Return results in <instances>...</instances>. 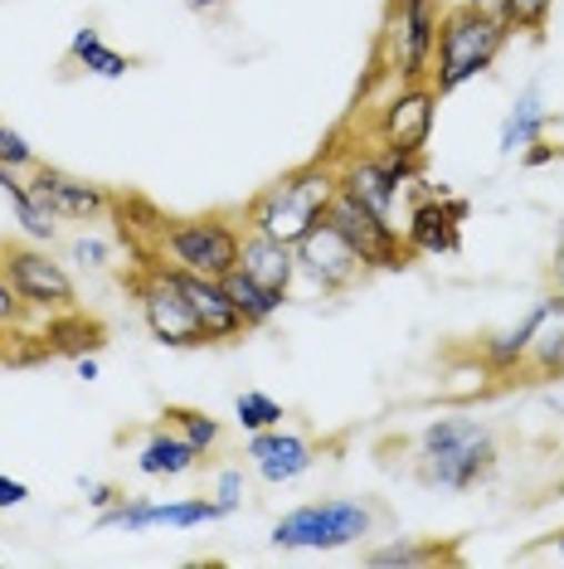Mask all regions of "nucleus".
Returning <instances> with one entry per match:
<instances>
[{"instance_id": "obj_1", "label": "nucleus", "mask_w": 564, "mask_h": 569, "mask_svg": "<svg viewBox=\"0 0 564 569\" xmlns=\"http://www.w3.org/2000/svg\"><path fill=\"white\" fill-rule=\"evenodd\" d=\"M336 200V151H322L312 157L298 171L278 176L273 186H263L259 196L243 200V229L253 234H268V239H282V243H298L306 229H316Z\"/></svg>"}, {"instance_id": "obj_2", "label": "nucleus", "mask_w": 564, "mask_h": 569, "mask_svg": "<svg viewBox=\"0 0 564 569\" xmlns=\"http://www.w3.org/2000/svg\"><path fill=\"white\" fill-rule=\"evenodd\" d=\"M502 452H496V433L482 419H429L414 438V458L409 472L423 487H443V491H472L496 472Z\"/></svg>"}, {"instance_id": "obj_3", "label": "nucleus", "mask_w": 564, "mask_h": 569, "mask_svg": "<svg viewBox=\"0 0 564 569\" xmlns=\"http://www.w3.org/2000/svg\"><path fill=\"white\" fill-rule=\"evenodd\" d=\"M511 44V30L506 20L496 16H482L472 6H443V20H439V49H433V93L439 98H453L457 88H467L472 79L492 73V63L502 59V49Z\"/></svg>"}, {"instance_id": "obj_4", "label": "nucleus", "mask_w": 564, "mask_h": 569, "mask_svg": "<svg viewBox=\"0 0 564 569\" xmlns=\"http://www.w3.org/2000/svg\"><path fill=\"white\" fill-rule=\"evenodd\" d=\"M447 0H390L375 40V79L390 83H429L433 49H439V20Z\"/></svg>"}, {"instance_id": "obj_5", "label": "nucleus", "mask_w": 564, "mask_h": 569, "mask_svg": "<svg viewBox=\"0 0 564 569\" xmlns=\"http://www.w3.org/2000/svg\"><path fill=\"white\" fill-rule=\"evenodd\" d=\"M239 243H243V219L239 214H190V219H165L151 239V253L171 268L200 278H224L239 268Z\"/></svg>"}, {"instance_id": "obj_6", "label": "nucleus", "mask_w": 564, "mask_h": 569, "mask_svg": "<svg viewBox=\"0 0 564 569\" xmlns=\"http://www.w3.org/2000/svg\"><path fill=\"white\" fill-rule=\"evenodd\" d=\"M127 288H132V297H137L141 321H147L151 341L171 346V351H200V346H210V336H204V321L195 317L190 297L181 292V282H175V268L161 263L151 249L137 258Z\"/></svg>"}, {"instance_id": "obj_7", "label": "nucleus", "mask_w": 564, "mask_h": 569, "mask_svg": "<svg viewBox=\"0 0 564 569\" xmlns=\"http://www.w3.org/2000/svg\"><path fill=\"white\" fill-rule=\"evenodd\" d=\"M380 507H370L365 497H322L292 507L282 521L273 526V546L278 550H345L361 546L370 530L380 526Z\"/></svg>"}, {"instance_id": "obj_8", "label": "nucleus", "mask_w": 564, "mask_h": 569, "mask_svg": "<svg viewBox=\"0 0 564 569\" xmlns=\"http://www.w3.org/2000/svg\"><path fill=\"white\" fill-rule=\"evenodd\" d=\"M0 273L10 278V288L20 292V302L30 307L34 317L49 312H69L79 307V288H73V273L49 253V243H0Z\"/></svg>"}, {"instance_id": "obj_9", "label": "nucleus", "mask_w": 564, "mask_h": 569, "mask_svg": "<svg viewBox=\"0 0 564 569\" xmlns=\"http://www.w3.org/2000/svg\"><path fill=\"white\" fill-rule=\"evenodd\" d=\"M433 122H439V93H433V83H390V98L375 102V112L365 118V137H370V147L423 157L433 141Z\"/></svg>"}, {"instance_id": "obj_10", "label": "nucleus", "mask_w": 564, "mask_h": 569, "mask_svg": "<svg viewBox=\"0 0 564 569\" xmlns=\"http://www.w3.org/2000/svg\"><path fill=\"white\" fill-rule=\"evenodd\" d=\"M326 224L365 258L370 273H404V268H414V249L404 243V229L390 224V219H380V214H370L365 204L345 200L341 190L326 210Z\"/></svg>"}, {"instance_id": "obj_11", "label": "nucleus", "mask_w": 564, "mask_h": 569, "mask_svg": "<svg viewBox=\"0 0 564 569\" xmlns=\"http://www.w3.org/2000/svg\"><path fill=\"white\" fill-rule=\"evenodd\" d=\"M298 249V282H306L312 292H322V297H341V292H351L355 282H361L370 268H365V258L345 243L336 229L326 224H316V229H306V234L292 243Z\"/></svg>"}, {"instance_id": "obj_12", "label": "nucleus", "mask_w": 564, "mask_h": 569, "mask_svg": "<svg viewBox=\"0 0 564 569\" xmlns=\"http://www.w3.org/2000/svg\"><path fill=\"white\" fill-rule=\"evenodd\" d=\"M224 507L214 497H181V501H151V497H122L118 507L98 511L102 530H127V536H141L151 526H175V530H195L210 521H224Z\"/></svg>"}, {"instance_id": "obj_13", "label": "nucleus", "mask_w": 564, "mask_h": 569, "mask_svg": "<svg viewBox=\"0 0 564 569\" xmlns=\"http://www.w3.org/2000/svg\"><path fill=\"white\" fill-rule=\"evenodd\" d=\"M24 180H30L34 200H40L54 219H63V224H98V219L112 214V190H102L73 171H59V166L40 161Z\"/></svg>"}, {"instance_id": "obj_14", "label": "nucleus", "mask_w": 564, "mask_h": 569, "mask_svg": "<svg viewBox=\"0 0 564 569\" xmlns=\"http://www.w3.org/2000/svg\"><path fill=\"white\" fill-rule=\"evenodd\" d=\"M243 458H249V472L263 477L268 487H292L298 477H306L322 458L316 438H306L298 429H263V433H249L243 443Z\"/></svg>"}, {"instance_id": "obj_15", "label": "nucleus", "mask_w": 564, "mask_h": 569, "mask_svg": "<svg viewBox=\"0 0 564 569\" xmlns=\"http://www.w3.org/2000/svg\"><path fill=\"white\" fill-rule=\"evenodd\" d=\"M336 151V190L345 200L365 204L370 214L390 219L394 224V204H400V186L390 180V171L380 166V151L375 147H341V137L331 141Z\"/></svg>"}, {"instance_id": "obj_16", "label": "nucleus", "mask_w": 564, "mask_h": 569, "mask_svg": "<svg viewBox=\"0 0 564 569\" xmlns=\"http://www.w3.org/2000/svg\"><path fill=\"white\" fill-rule=\"evenodd\" d=\"M564 317V292H550L541 297V302L525 312L516 327H506V331H496V336H486V341L477 346V356H482V366L496 375V380H511V375H521L525 370V356H531V341H535V331L545 327V321H555Z\"/></svg>"}, {"instance_id": "obj_17", "label": "nucleus", "mask_w": 564, "mask_h": 569, "mask_svg": "<svg viewBox=\"0 0 564 569\" xmlns=\"http://www.w3.org/2000/svg\"><path fill=\"white\" fill-rule=\"evenodd\" d=\"M175 282H181V292L190 297L195 317L204 321V336H210V346L243 341L249 321H243V317H239V307L229 302V292H224V282H220V278H200V273H185V268H175Z\"/></svg>"}, {"instance_id": "obj_18", "label": "nucleus", "mask_w": 564, "mask_h": 569, "mask_svg": "<svg viewBox=\"0 0 564 569\" xmlns=\"http://www.w3.org/2000/svg\"><path fill=\"white\" fill-rule=\"evenodd\" d=\"M404 243L414 249V258H443V253H463V224L443 210L439 196L409 204L404 219Z\"/></svg>"}, {"instance_id": "obj_19", "label": "nucleus", "mask_w": 564, "mask_h": 569, "mask_svg": "<svg viewBox=\"0 0 564 569\" xmlns=\"http://www.w3.org/2000/svg\"><path fill=\"white\" fill-rule=\"evenodd\" d=\"M239 268L249 273L253 282H263V288H273L288 297L298 288V249L282 239H268V234H253V229H243V243H239Z\"/></svg>"}, {"instance_id": "obj_20", "label": "nucleus", "mask_w": 564, "mask_h": 569, "mask_svg": "<svg viewBox=\"0 0 564 569\" xmlns=\"http://www.w3.org/2000/svg\"><path fill=\"white\" fill-rule=\"evenodd\" d=\"M40 346H44V356H63V360L98 356L102 346H108V327H102L98 317H88L83 307L49 312V317H40Z\"/></svg>"}, {"instance_id": "obj_21", "label": "nucleus", "mask_w": 564, "mask_h": 569, "mask_svg": "<svg viewBox=\"0 0 564 569\" xmlns=\"http://www.w3.org/2000/svg\"><path fill=\"white\" fill-rule=\"evenodd\" d=\"M550 122H555V112L545 108L541 83L521 88L516 102H511L506 118H502V137H496V151H502V157H521V151L531 147L535 137H545V132H550Z\"/></svg>"}, {"instance_id": "obj_22", "label": "nucleus", "mask_w": 564, "mask_h": 569, "mask_svg": "<svg viewBox=\"0 0 564 569\" xmlns=\"http://www.w3.org/2000/svg\"><path fill=\"white\" fill-rule=\"evenodd\" d=\"M200 458L204 452L195 443H185V438L165 423V429H157L137 448V472L141 477H185V472L200 468Z\"/></svg>"}, {"instance_id": "obj_23", "label": "nucleus", "mask_w": 564, "mask_h": 569, "mask_svg": "<svg viewBox=\"0 0 564 569\" xmlns=\"http://www.w3.org/2000/svg\"><path fill=\"white\" fill-rule=\"evenodd\" d=\"M0 196L10 200V210H16V224H20L24 239H34V243H54L59 239V219L34 200L30 180H24L20 171H10V166H0Z\"/></svg>"}, {"instance_id": "obj_24", "label": "nucleus", "mask_w": 564, "mask_h": 569, "mask_svg": "<svg viewBox=\"0 0 564 569\" xmlns=\"http://www.w3.org/2000/svg\"><path fill=\"white\" fill-rule=\"evenodd\" d=\"M220 282H224L229 302H234V307H239V317H243V321H249V331H259V327H268V321H273V317L282 312V302H288V297H282V292H273V288H263V282H253L249 273H243V268H234V273H224Z\"/></svg>"}, {"instance_id": "obj_25", "label": "nucleus", "mask_w": 564, "mask_h": 569, "mask_svg": "<svg viewBox=\"0 0 564 569\" xmlns=\"http://www.w3.org/2000/svg\"><path fill=\"white\" fill-rule=\"evenodd\" d=\"M69 59L79 63L83 73H93V79H127V73H132V54L112 49V44L93 30V24H83V30L69 40Z\"/></svg>"}, {"instance_id": "obj_26", "label": "nucleus", "mask_w": 564, "mask_h": 569, "mask_svg": "<svg viewBox=\"0 0 564 569\" xmlns=\"http://www.w3.org/2000/svg\"><path fill=\"white\" fill-rule=\"evenodd\" d=\"M457 550L439 546V540H390V546H375L365 550V565L370 569H419V565H439V560H453Z\"/></svg>"}, {"instance_id": "obj_27", "label": "nucleus", "mask_w": 564, "mask_h": 569, "mask_svg": "<svg viewBox=\"0 0 564 569\" xmlns=\"http://www.w3.org/2000/svg\"><path fill=\"white\" fill-rule=\"evenodd\" d=\"M525 380H564V317L545 321L531 341V356H525Z\"/></svg>"}, {"instance_id": "obj_28", "label": "nucleus", "mask_w": 564, "mask_h": 569, "mask_svg": "<svg viewBox=\"0 0 564 569\" xmlns=\"http://www.w3.org/2000/svg\"><path fill=\"white\" fill-rule=\"evenodd\" d=\"M161 419L171 423V429L181 433L185 443H195V448L204 452V458H210V452L224 443V423L214 419V413H204V409H190V405H171V409L161 413Z\"/></svg>"}, {"instance_id": "obj_29", "label": "nucleus", "mask_w": 564, "mask_h": 569, "mask_svg": "<svg viewBox=\"0 0 564 569\" xmlns=\"http://www.w3.org/2000/svg\"><path fill=\"white\" fill-rule=\"evenodd\" d=\"M234 419H239L243 433H263V429H278V423L288 419V409H282L268 390H243L234 399Z\"/></svg>"}, {"instance_id": "obj_30", "label": "nucleus", "mask_w": 564, "mask_h": 569, "mask_svg": "<svg viewBox=\"0 0 564 569\" xmlns=\"http://www.w3.org/2000/svg\"><path fill=\"white\" fill-rule=\"evenodd\" d=\"M550 16H555V0H506L502 6V20L511 34H531V40H541Z\"/></svg>"}, {"instance_id": "obj_31", "label": "nucleus", "mask_w": 564, "mask_h": 569, "mask_svg": "<svg viewBox=\"0 0 564 569\" xmlns=\"http://www.w3.org/2000/svg\"><path fill=\"white\" fill-rule=\"evenodd\" d=\"M69 263L73 268H93V273H102V268H112V239H102L93 234V229H83V234H73L69 239Z\"/></svg>"}, {"instance_id": "obj_32", "label": "nucleus", "mask_w": 564, "mask_h": 569, "mask_svg": "<svg viewBox=\"0 0 564 569\" xmlns=\"http://www.w3.org/2000/svg\"><path fill=\"white\" fill-rule=\"evenodd\" d=\"M0 166H10V171H20V176H30L34 166H40L34 147L16 132V127H6V122H0Z\"/></svg>"}, {"instance_id": "obj_33", "label": "nucleus", "mask_w": 564, "mask_h": 569, "mask_svg": "<svg viewBox=\"0 0 564 569\" xmlns=\"http://www.w3.org/2000/svg\"><path fill=\"white\" fill-rule=\"evenodd\" d=\"M243 491H249V472H243L239 462H234V468H220V472H214V491H210V497L220 501L229 516L243 507Z\"/></svg>"}, {"instance_id": "obj_34", "label": "nucleus", "mask_w": 564, "mask_h": 569, "mask_svg": "<svg viewBox=\"0 0 564 569\" xmlns=\"http://www.w3.org/2000/svg\"><path fill=\"white\" fill-rule=\"evenodd\" d=\"M30 321H40V317H34L30 307L20 302V292L10 288V278H6V273H0V327H6V331H24Z\"/></svg>"}, {"instance_id": "obj_35", "label": "nucleus", "mask_w": 564, "mask_h": 569, "mask_svg": "<svg viewBox=\"0 0 564 569\" xmlns=\"http://www.w3.org/2000/svg\"><path fill=\"white\" fill-rule=\"evenodd\" d=\"M564 157V147H560V141H550V137H535L531 141V147H525L521 151V166H525V171H541V166H550V161H560Z\"/></svg>"}, {"instance_id": "obj_36", "label": "nucleus", "mask_w": 564, "mask_h": 569, "mask_svg": "<svg viewBox=\"0 0 564 569\" xmlns=\"http://www.w3.org/2000/svg\"><path fill=\"white\" fill-rule=\"evenodd\" d=\"M83 497H88V507H93V511H108V507H118V501L127 497V491L122 487H112V482H93V477H83Z\"/></svg>"}, {"instance_id": "obj_37", "label": "nucleus", "mask_w": 564, "mask_h": 569, "mask_svg": "<svg viewBox=\"0 0 564 569\" xmlns=\"http://www.w3.org/2000/svg\"><path fill=\"white\" fill-rule=\"evenodd\" d=\"M24 501H30V487L20 477H0V511H16Z\"/></svg>"}, {"instance_id": "obj_38", "label": "nucleus", "mask_w": 564, "mask_h": 569, "mask_svg": "<svg viewBox=\"0 0 564 569\" xmlns=\"http://www.w3.org/2000/svg\"><path fill=\"white\" fill-rule=\"evenodd\" d=\"M439 200H443V210H447V214H453V219H457V224H467V219H472V200H463V196H453V190H447V186L439 190Z\"/></svg>"}, {"instance_id": "obj_39", "label": "nucleus", "mask_w": 564, "mask_h": 569, "mask_svg": "<svg viewBox=\"0 0 564 569\" xmlns=\"http://www.w3.org/2000/svg\"><path fill=\"white\" fill-rule=\"evenodd\" d=\"M73 375H79V380H88V385H93V380H98V375H102V366H98V356H79V360H73Z\"/></svg>"}, {"instance_id": "obj_40", "label": "nucleus", "mask_w": 564, "mask_h": 569, "mask_svg": "<svg viewBox=\"0 0 564 569\" xmlns=\"http://www.w3.org/2000/svg\"><path fill=\"white\" fill-rule=\"evenodd\" d=\"M550 268H555V288L564 292V224H560V234H555V263H550Z\"/></svg>"}, {"instance_id": "obj_41", "label": "nucleus", "mask_w": 564, "mask_h": 569, "mask_svg": "<svg viewBox=\"0 0 564 569\" xmlns=\"http://www.w3.org/2000/svg\"><path fill=\"white\" fill-rule=\"evenodd\" d=\"M463 6H472V10H482V16H496V20H502V6H506V0H463Z\"/></svg>"}, {"instance_id": "obj_42", "label": "nucleus", "mask_w": 564, "mask_h": 569, "mask_svg": "<svg viewBox=\"0 0 564 569\" xmlns=\"http://www.w3.org/2000/svg\"><path fill=\"white\" fill-rule=\"evenodd\" d=\"M10 341H16V331H6V327H0V366H6V360H10Z\"/></svg>"}, {"instance_id": "obj_43", "label": "nucleus", "mask_w": 564, "mask_h": 569, "mask_svg": "<svg viewBox=\"0 0 564 569\" xmlns=\"http://www.w3.org/2000/svg\"><path fill=\"white\" fill-rule=\"evenodd\" d=\"M214 6H229V0H190V10H214Z\"/></svg>"}, {"instance_id": "obj_44", "label": "nucleus", "mask_w": 564, "mask_h": 569, "mask_svg": "<svg viewBox=\"0 0 564 569\" xmlns=\"http://www.w3.org/2000/svg\"><path fill=\"white\" fill-rule=\"evenodd\" d=\"M555 550L564 555V530H555Z\"/></svg>"}]
</instances>
